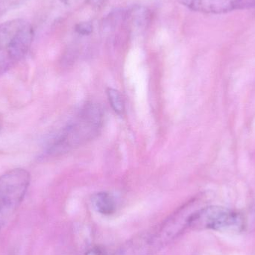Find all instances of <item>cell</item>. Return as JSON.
I'll return each instance as SVG.
<instances>
[{"instance_id":"8fae6325","label":"cell","mask_w":255,"mask_h":255,"mask_svg":"<svg viewBox=\"0 0 255 255\" xmlns=\"http://www.w3.org/2000/svg\"><path fill=\"white\" fill-rule=\"evenodd\" d=\"M85 255H108V254L104 249L97 247L88 250Z\"/></svg>"},{"instance_id":"52a82bcc","label":"cell","mask_w":255,"mask_h":255,"mask_svg":"<svg viewBox=\"0 0 255 255\" xmlns=\"http://www.w3.org/2000/svg\"><path fill=\"white\" fill-rule=\"evenodd\" d=\"M91 203L94 210L103 215H112L116 211L115 199L106 192H100L94 194L91 198Z\"/></svg>"},{"instance_id":"9c48e42d","label":"cell","mask_w":255,"mask_h":255,"mask_svg":"<svg viewBox=\"0 0 255 255\" xmlns=\"http://www.w3.org/2000/svg\"><path fill=\"white\" fill-rule=\"evenodd\" d=\"M28 1L29 0H0V17Z\"/></svg>"},{"instance_id":"3957f363","label":"cell","mask_w":255,"mask_h":255,"mask_svg":"<svg viewBox=\"0 0 255 255\" xmlns=\"http://www.w3.org/2000/svg\"><path fill=\"white\" fill-rule=\"evenodd\" d=\"M245 227V218L241 213L217 205L193 211L188 218V228L193 230L239 233Z\"/></svg>"},{"instance_id":"7c38bea8","label":"cell","mask_w":255,"mask_h":255,"mask_svg":"<svg viewBox=\"0 0 255 255\" xmlns=\"http://www.w3.org/2000/svg\"><path fill=\"white\" fill-rule=\"evenodd\" d=\"M253 217H254V220H255V204L253 208Z\"/></svg>"},{"instance_id":"30bf717a","label":"cell","mask_w":255,"mask_h":255,"mask_svg":"<svg viewBox=\"0 0 255 255\" xmlns=\"http://www.w3.org/2000/svg\"><path fill=\"white\" fill-rule=\"evenodd\" d=\"M93 27L92 25L88 22H82L79 23L76 26V31L79 34H83V35H87V34H91L92 32Z\"/></svg>"},{"instance_id":"ba28073f","label":"cell","mask_w":255,"mask_h":255,"mask_svg":"<svg viewBox=\"0 0 255 255\" xmlns=\"http://www.w3.org/2000/svg\"><path fill=\"white\" fill-rule=\"evenodd\" d=\"M107 95L109 103L115 113L118 115H124L125 112V103L121 93L114 88H108Z\"/></svg>"},{"instance_id":"277c9868","label":"cell","mask_w":255,"mask_h":255,"mask_svg":"<svg viewBox=\"0 0 255 255\" xmlns=\"http://www.w3.org/2000/svg\"><path fill=\"white\" fill-rule=\"evenodd\" d=\"M30 184V174L14 169L0 175V228L17 211Z\"/></svg>"},{"instance_id":"7a4b0ae2","label":"cell","mask_w":255,"mask_h":255,"mask_svg":"<svg viewBox=\"0 0 255 255\" xmlns=\"http://www.w3.org/2000/svg\"><path fill=\"white\" fill-rule=\"evenodd\" d=\"M103 111L96 104H88L70 124L57 135L47 149L50 154L69 151L92 139L103 125Z\"/></svg>"},{"instance_id":"4fadbf2b","label":"cell","mask_w":255,"mask_h":255,"mask_svg":"<svg viewBox=\"0 0 255 255\" xmlns=\"http://www.w3.org/2000/svg\"><path fill=\"white\" fill-rule=\"evenodd\" d=\"M1 121H0V129H1Z\"/></svg>"},{"instance_id":"5b68a950","label":"cell","mask_w":255,"mask_h":255,"mask_svg":"<svg viewBox=\"0 0 255 255\" xmlns=\"http://www.w3.org/2000/svg\"><path fill=\"white\" fill-rule=\"evenodd\" d=\"M190 10L211 14L254 8L255 0H178Z\"/></svg>"},{"instance_id":"8992f818","label":"cell","mask_w":255,"mask_h":255,"mask_svg":"<svg viewBox=\"0 0 255 255\" xmlns=\"http://www.w3.org/2000/svg\"><path fill=\"white\" fill-rule=\"evenodd\" d=\"M158 250L151 232H148L129 240L115 255H152Z\"/></svg>"},{"instance_id":"6da1fadb","label":"cell","mask_w":255,"mask_h":255,"mask_svg":"<svg viewBox=\"0 0 255 255\" xmlns=\"http://www.w3.org/2000/svg\"><path fill=\"white\" fill-rule=\"evenodd\" d=\"M34 37V28L26 19H12L0 24V77L23 59Z\"/></svg>"}]
</instances>
